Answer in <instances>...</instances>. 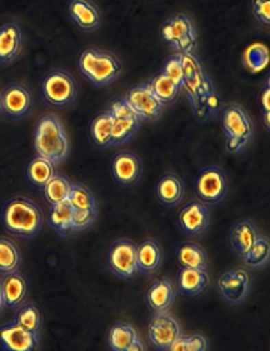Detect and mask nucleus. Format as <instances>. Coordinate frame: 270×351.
<instances>
[{
    "instance_id": "obj_1",
    "label": "nucleus",
    "mask_w": 270,
    "mask_h": 351,
    "mask_svg": "<svg viewBox=\"0 0 270 351\" xmlns=\"http://www.w3.org/2000/svg\"><path fill=\"white\" fill-rule=\"evenodd\" d=\"M182 66L184 89L188 92L189 104L198 122H208L209 119L217 117L221 98L197 53H182Z\"/></svg>"
},
{
    "instance_id": "obj_2",
    "label": "nucleus",
    "mask_w": 270,
    "mask_h": 351,
    "mask_svg": "<svg viewBox=\"0 0 270 351\" xmlns=\"http://www.w3.org/2000/svg\"><path fill=\"white\" fill-rule=\"evenodd\" d=\"M45 224L41 207L27 197L15 195L2 209V226L8 234L19 239H35Z\"/></svg>"
},
{
    "instance_id": "obj_3",
    "label": "nucleus",
    "mask_w": 270,
    "mask_h": 351,
    "mask_svg": "<svg viewBox=\"0 0 270 351\" xmlns=\"http://www.w3.org/2000/svg\"><path fill=\"white\" fill-rule=\"evenodd\" d=\"M34 149L36 155L49 159L56 165L63 162L69 156L71 141L65 125L58 116L47 113L36 122Z\"/></svg>"
},
{
    "instance_id": "obj_4",
    "label": "nucleus",
    "mask_w": 270,
    "mask_h": 351,
    "mask_svg": "<svg viewBox=\"0 0 270 351\" xmlns=\"http://www.w3.org/2000/svg\"><path fill=\"white\" fill-rule=\"evenodd\" d=\"M77 68L87 82L95 87L114 84L123 74V65L111 51L87 47L77 59Z\"/></svg>"
},
{
    "instance_id": "obj_5",
    "label": "nucleus",
    "mask_w": 270,
    "mask_h": 351,
    "mask_svg": "<svg viewBox=\"0 0 270 351\" xmlns=\"http://www.w3.org/2000/svg\"><path fill=\"white\" fill-rule=\"evenodd\" d=\"M221 126L228 154L242 155L254 138V123L241 104L230 102L221 110Z\"/></svg>"
},
{
    "instance_id": "obj_6",
    "label": "nucleus",
    "mask_w": 270,
    "mask_h": 351,
    "mask_svg": "<svg viewBox=\"0 0 270 351\" xmlns=\"http://www.w3.org/2000/svg\"><path fill=\"white\" fill-rule=\"evenodd\" d=\"M160 38L176 53H197L198 32L188 14L171 15L161 26Z\"/></svg>"
},
{
    "instance_id": "obj_7",
    "label": "nucleus",
    "mask_w": 270,
    "mask_h": 351,
    "mask_svg": "<svg viewBox=\"0 0 270 351\" xmlns=\"http://www.w3.org/2000/svg\"><path fill=\"white\" fill-rule=\"evenodd\" d=\"M41 95L45 102L56 108H68L78 97V84L73 74L65 69H51L45 74L41 84Z\"/></svg>"
},
{
    "instance_id": "obj_8",
    "label": "nucleus",
    "mask_w": 270,
    "mask_h": 351,
    "mask_svg": "<svg viewBox=\"0 0 270 351\" xmlns=\"http://www.w3.org/2000/svg\"><path fill=\"white\" fill-rule=\"evenodd\" d=\"M228 176L218 165H208L198 171L194 180V191L198 200L208 206L221 203L228 194Z\"/></svg>"
},
{
    "instance_id": "obj_9",
    "label": "nucleus",
    "mask_w": 270,
    "mask_h": 351,
    "mask_svg": "<svg viewBox=\"0 0 270 351\" xmlns=\"http://www.w3.org/2000/svg\"><path fill=\"white\" fill-rule=\"evenodd\" d=\"M107 266L110 272L122 281H134L138 275L137 269V243L128 239H121L107 251Z\"/></svg>"
},
{
    "instance_id": "obj_10",
    "label": "nucleus",
    "mask_w": 270,
    "mask_h": 351,
    "mask_svg": "<svg viewBox=\"0 0 270 351\" xmlns=\"http://www.w3.org/2000/svg\"><path fill=\"white\" fill-rule=\"evenodd\" d=\"M182 335H184V327L177 317H174L169 311L155 313L150 317L147 324V339L155 350L169 351L170 346Z\"/></svg>"
},
{
    "instance_id": "obj_11",
    "label": "nucleus",
    "mask_w": 270,
    "mask_h": 351,
    "mask_svg": "<svg viewBox=\"0 0 270 351\" xmlns=\"http://www.w3.org/2000/svg\"><path fill=\"white\" fill-rule=\"evenodd\" d=\"M252 287V276L248 269L237 267L221 274L217 279V290L225 303L232 306L242 305L248 299Z\"/></svg>"
},
{
    "instance_id": "obj_12",
    "label": "nucleus",
    "mask_w": 270,
    "mask_h": 351,
    "mask_svg": "<svg viewBox=\"0 0 270 351\" xmlns=\"http://www.w3.org/2000/svg\"><path fill=\"white\" fill-rule=\"evenodd\" d=\"M123 98L128 101L135 116H137L141 122H158L167 108L158 101V98L152 93V90L149 89V86L146 83L132 86L131 89L125 93Z\"/></svg>"
},
{
    "instance_id": "obj_13",
    "label": "nucleus",
    "mask_w": 270,
    "mask_h": 351,
    "mask_svg": "<svg viewBox=\"0 0 270 351\" xmlns=\"http://www.w3.org/2000/svg\"><path fill=\"white\" fill-rule=\"evenodd\" d=\"M212 221V215L208 204H204L198 198L189 200L182 207L177 215V226L182 231V234L195 239L200 237L208 231Z\"/></svg>"
},
{
    "instance_id": "obj_14",
    "label": "nucleus",
    "mask_w": 270,
    "mask_h": 351,
    "mask_svg": "<svg viewBox=\"0 0 270 351\" xmlns=\"http://www.w3.org/2000/svg\"><path fill=\"white\" fill-rule=\"evenodd\" d=\"M0 99H2V114L12 121H21L27 117L35 106L34 95L26 84L21 83L6 86L0 92Z\"/></svg>"
},
{
    "instance_id": "obj_15",
    "label": "nucleus",
    "mask_w": 270,
    "mask_h": 351,
    "mask_svg": "<svg viewBox=\"0 0 270 351\" xmlns=\"http://www.w3.org/2000/svg\"><path fill=\"white\" fill-rule=\"evenodd\" d=\"M111 178L122 188H131L143 174V162L137 154L131 150H121L111 159Z\"/></svg>"
},
{
    "instance_id": "obj_16",
    "label": "nucleus",
    "mask_w": 270,
    "mask_h": 351,
    "mask_svg": "<svg viewBox=\"0 0 270 351\" xmlns=\"http://www.w3.org/2000/svg\"><path fill=\"white\" fill-rule=\"evenodd\" d=\"M41 346V333H34L17 322L0 326V350L3 351H34Z\"/></svg>"
},
{
    "instance_id": "obj_17",
    "label": "nucleus",
    "mask_w": 270,
    "mask_h": 351,
    "mask_svg": "<svg viewBox=\"0 0 270 351\" xmlns=\"http://www.w3.org/2000/svg\"><path fill=\"white\" fill-rule=\"evenodd\" d=\"M66 12L73 25L86 34L98 30L102 23V14L93 0H69Z\"/></svg>"
},
{
    "instance_id": "obj_18",
    "label": "nucleus",
    "mask_w": 270,
    "mask_h": 351,
    "mask_svg": "<svg viewBox=\"0 0 270 351\" xmlns=\"http://www.w3.org/2000/svg\"><path fill=\"white\" fill-rule=\"evenodd\" d=\"M176 285L169 278L155 279L149 285L146 291V303L147 308L152 313H162V311H170L176 300Z\"/></svg>"
},
{
    "instance_id": "obj_19",
    "label": "nucleus",
    "mask_w": 270,
    "mask_h": 351,
    "mask_svg": "<svg viewBox=\"0 0 270 351\" xmlns=\"http://www.w3.org/2000/svg\"><path fill=\"white\" fill-rule=\"evenodd\" d=\"M186 194L185 183L176 173H165L156 180L155 195L162 206L177 207Z\"/></svg>"
},
{
    "instance_id": "obj_20",
    "label": "nucleus",
    "mask_w": 270,
    "mask_h": 351,
    "mask_svg": "<svg viewBox=\"0 0 270 351\" xmlns=\"http://www.w3.org/2000/svg\"><path fill=\"white\" fill-rule=\"evenodd\" d=\"M210 276L208 269L180 267L176 281V290L185 298H195L209 289Z\"/></svg>"
},
{
    "instance_id": "obj_21",
    "label": "nucleus",
    "mask_w": 270,
    "mask_h": 351,
    "mask_svg": "<svg viewBox=\"0 0 270 351\" xmlns=\"http://www.w3.org/2000/svg\"><path fill=\"white\" fill-rule=\"evenodd\" d=\"M2 284V294L5 306L10 309H17L26 302V298L29 294V282L26 276L17 272H11L3 275L0 279Z\"/></svg>"
},
{
    "instance_id": "obj_22",
    "label": "nucleus",
    "mask_w": 270,
    "mask_h": 351,
    "mask_svg": "<svg viewBox=\"0 0 270 351\" xmlns=\"http://www.w3.org/2000/svg\"><path fill=\"white\" fill-rule=\"evenodd\" d=\"M258 237L260 230L256 226V222L251 219H243L237 222V224H234L233 228L230 230L228 245L237 257L242 258L245 252L251 248Z\"/></svg>"
},
{
    "instance_id": "obj_23",
    "label": "nucleus",
    "mask_w": 270,
    "mask_h": 351,
    "mask_svg": "<svg viewBox=\"0 0 270 351\" xmlns=\"http://www.w3.org/2000/svg\"><path fill=\"white\" fill-rule=\"evenodd\" d=\"M164 254L161 245L150 237L137 243V269L141 275H154L162 266Z\"/></svg>"
},
{
    "instance_id": "obj_24",
    "label": "nucleus",
    "mask_w": 270,
    "mask_h": 351,
    "mask_svg": "<svg viewBox=\"0 0 270 351\" xmlns=\"http://www.w3.org/2000/svg\"><path fill=\"white\" fill-rule=\"evenodd\" d=\"M23 50V32L15 23L0 26V65H8L19 58Z\"/></svg>"
},
{
    "instance_id": "obj_25",
    "label": "nucleus",
    "mask_w": 270,
    "mask_h": 351,
    "mask_svg": "<svg viewBox=\"0 0 270 351\" xmlns=\"http://www.w3.org/2000/svg\"><path fill=\"white\" fill-rule=\"evenodd\" d=\"M45 221L54 233H58L62 237H69L75 234L73 226V209H71L68 202L49 206Z\"/></svg>"
},
{
    "instance_id": "obj_26",
    "label": "nucleus",
    "mask_w": 270,
    "mask_h": 351,
    "mask_svg": "<svg viewBox=\"0 0 270 351\" xmlns=\"http://www.w3.org/2000/svg\"><path fill=\"white\" fill-rule=\"evenodd\" d=\"M146 84L164 107L173 106L179 99L182 92V86L174 83L171 78L165 77L162 73H158L154 77H150Z\"/></svg>"
},
{
    "instance_id": "obj_27",
    "label": "nucleus",
    "mask_w": 270,
    "mask_h": 351,
    "mask_svg": "<svg viewBox=\"0 0 270 351\" xmlns=\"http://www.w3.org/2000/svg\"><path fill=\"white\" fill-rule=\"evenodd\" d=\"M56 173V164L42 156H34L26 165V180L32 188L41 191Z\"/></svg>"
},
{
    "instance_id": "obj_28",
    "label": "nucleus",
    "mask_w": 270,
    "mask_h": 351,
    "mask_svg": "<svg viewBox=\"0 0 270 351\" xmlns=\"http://www.w3.org/2000/svg\"><path fill=\"white\" fill-rule=\"evenodd\" d=\"M176 260L180 267L208 269L209 257L201 245L195 242H184L176 251Z\"/></svg>"
},
{
    "instance_id": "obj_29",
    "label": "nucleus",
    "mask_w": 270,
    "mask_h": 351,
    "mask_svg": "<svg viewBox=\"0 0 270 351\" xmlns=\"http://www.w3.org/2000/svg\"><path fill=\"white\" fill-rule=\"evenodd\" d=\"M111 128H113V119L107 111H102L93 117L89 126V138L95 147L99 150L113 147L111 146Z\"/></svg>"
},
{
    "instance_id": "obj_30",
    "label": "nucleus",
    "mask_w": 270,
    "mask_h": 351,
    "mask_svg": "<svg viewBox=\"0 0 270 351\" xmlns=\"http://www.w3.org/2000/svg\"><path fill=\"white\" fill-rule=\"evenodd\" d=\"M73 188V182L65 174L56 171L53 178L47 182V185L41 189L42 198L49 206L59 204L68 200V195Z\"/></svg>"
},
{
    "instance_id": "obj_31",
    "label": "nucleus",
    "mask_w": 270,
    "mask_h": 351,
    "mask_svg": "<svg viewBox=\"0 0 270 351\" xmlns=\"http://www.w3.org/2000/svg\"><path fill=\"white\" fill-rule=\"evenodd\" d=\"M141 121L137 116L113 119V128H111V146H123L137 135Z\"/></svg>"
},
{
    "instance_id": "obj_32",
    "label": "nucleus",
    "mask_w": 270,
    "mask_h": 351,
    "mask_svg": "<svg viewBox=\"0 0 270 351\" xmlns=\"http://www.w3.org/2000/svg\"><path fill=\"white\" fill-rule=\"evenodd\" d=\"M140 337L138 330L128 323H116L111 326L107 337L108 348L113 351H128L132 342Z\"/></svg>"
},
{
    "instance_id": "obj_33",
    "label": "nucleus",
    "mask_w": 270,
    "mask_h": 351,
    "mask_svg": "<svg viewBox=\"0 0 270 351\" xmlns=\"http://www.w3.org/2000/svg\"><path fill=\"white\" fill-rule=\"evenodd\" d=\"M15 322L30 332L41 333L44 327V314L36 303L25 302L21 306L17 308Z\"/></svg>"
},
{
    "instance_id": "obj_34",
    "label": "nucleus",
    "mask_w": 270,
    "mask_h": 351,
    "mask_svg": "<svg viewBox=\"0 0 270 351\" xmlns=\"http://www.w3.org/2000/svg\"><path fill=\"white\" fill-rule=\"evenodd\" d=\"M242 261L248 269L261 270L267 267L270 261V242L267 237H258L251 248L245 252Z\"/></svg>"
},
{
    "instance_id": "obj_35",
    "label": "nucleus",
    "mask_w": 270,
    "mask_h": 351,
    "mask_svg": "<svg viewBox=\"0 0 270 351\" xmlns=\"http://www.w3.org/2000/svg\"><path fill=\"white\" fill-rule=\"evenodd\" d=\"M21 265V251L10 237H0V274L17 272Z\"/></svg>"
},
{
    "instance_id": "obj_36",
    "label": "nucleus",
    "mask_w": 270,
    "mask_h": 351,
    "mask_svg": "<svg viewBox=\"0 0 270 351\" xmlns=\"http://www.w3.org/2000/svg\"><path fill=\"white\" fill-rule=\"evenodd\" d=\"M68 204L73 210H93L97 207V198L92 191L83 183H73L71 193L68 195Z\"/></svg>"
},
{
    "instance_id": "obj_37",
    "label": "nucleus",
    "mask_w": 270,
    "mask_h": 351,
    "mask_svg": "<svg viewBox=\"0 0 270 351\" xmlns=\"http://www.w3.org/2000/svg\"><path fill=\"white\" fill-rule=\"evenodd\" d=\"M267 59H269V53L266 50V47L254 45L245 54V66L249 71H252V73H257V71L263 69L266 66Z\"/></svg>"
},
{
    "instance_id": "obj_38",
    "label": "nucleus",
    "mask_w": 270,
    "mask_h": 351,
    "mask_svg": "<svg viewBox=\"0 0 270 351\" xmlns=\"http://www.w3.org/2000/svg\"><path fill=\"white\" fill-rule=\"evenodd\" d=\"M161 73L171 78L174 83H177L184 89V66H182V53H176L170 56L169 59L165 60Z\"/></svg>"
},
{
    "instance_id": "obj_39",
    "label": "nucleus",
    "mask_w": 270,
    "mask_h": 351,
    "mask_svg": "<svg viewBox=\"0 0 270 351\" xmlns=\"http://www.w3.org/2000/svg\"><path fill=\"white\" fill-rule=\"evenodd\" d=\"M98 218V209L93 210H73V226L75 233H82L90 228Z\"/></svg>"
},
{
    "instance_id": "obj_40",
    "label": "nucleus",
    "mask_w": 270,
    "mask_h": 351,
    "mask_svg": "<svg viewBox=\"0 0 270 351\" xmlns=\"http://www.w3.org/2000/svg\"><path fill=\"white\" fill-rule=\"evenodd\" d=\"M260 113H261V121H263V125L266 128V131H270V77L267 75L265 78V84L263 89L260 92Z\"/></svg>"
},
{
    "instance_id": "obj_41",
    "label": "nucleus",
    "mask_w": 270,
    "mask_h": 351,
    "mask_svg": "<svg viewBox=\"0 0 270 351\" xmlns=\"http://www.w3.org/2000/svg\"><path fill=\"white\" fill-rule=\"evenodd\" d=\"M107 113L111 116V119H119V117H128L135 116L131 106L123 97H116L108 102L107 106Z\"/></svg>"
},
{
    "instance_id": "obj_42",
    "label": "nucleus",
    "mask_w": 270,
    "mask_h": 351,
    "mask_svg": "<svg viewBox=\"0 0 270 351\" xmlns=\"http://www.w3.org/2000/svg\"><path fill=\"white\" fill-rule=\"evenodd\" d=\"M251 11L261 26L269 27L270 25V0H252Z\"/></svg>"
},
{
    "instance_id": "obj_43",
    "label": "nucleus",
    "mask_w": 270,
    "mask_h": 351,
    "mask_svg": "<svg viewBox=\"0 0 270 351\" xmlns=\"http://www.w3.org/2000/svg\"><path fill=\"white\" fill-rule=\"evenodd\" d=\"M185 351H208L210 350V341L203 333H193L184 337Z\"/></svg>"
},
{
    "instance_id": "obj_44",
    "label": "nucleus",
    "mask_w": 270,
    "mask_h": 351,
    "mask_svg": "<svg viewBox=\"0 0 270 351\" xmlns=\"http://www.w3.org/2000/svg\"><path fill=\"white\" fill-rule=\"evenodd\" d=\"M145 350H146V346H145V342H143L141 337H138L137 339H135L132 344L130 346V348H128V351H145Z\"/></svg>"
},
{
    "instance_id": "obj_45",
    "label": "nucleus",
    "mask_w": 270,
    "mask_h": 351,
    "mask_svg": "<svg viewBox=\"0 0 270 351\" xmlns=\"http://www.w3.org/2000/svg\"><path fill=\"white\" fill-rule=\"evenodd\" d=\"M5 308V302H3V294H2V284H0V314Z\"/></svg>"
},
{
    "instance_id": "obj_46",
    "label": "nucleus",
    "mask_w": 270,
    "mask_h": 351,
    "mask_svg": "<svg viewBox=\"0 0 270 351\" xmlns=\"http://www.w3.org/2000/svg\"><path fill=\"white\" fill-rule=\"evenodd\" d=\"M0 114H2V99H0Z\"/></svg>"
}]
</instances>
